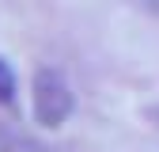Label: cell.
I'll return each instance as SVG.
<instances>
[{
    "mask_svg": "<svg viewBox=\"0 0 159 152\" xmlns=\"http://www.w3.org/2000/svg\"><path fill=\"white\" fill-rule=\"evenodd\" d=\"M0 152H46V148L34 145L27 133H19V129H11V126L0 122Z\"/></svg>",
    "mask_w": 159,
    "mask_h": 152,
    "instance_id": "7a4b0ae2",
    "label": "cell"
},
{
    "mask_svg": "<svg viewBox=\"0 0 159 152\" xmlns=\"http://www.w3.org/2000/svg\"><path fill=\"white\" fill-rule=\"evenodd\" d=\"M144 4H148V8H155V12H159V0H144Z\"/></svg>",
    "mask_w": 159,
    "mask_h": 152,
    "instance_id": "277c9868",
    "label": "cell"
},
{
    "mask_svg": "<svg viewBox=\"0 0 159 152\" xmlns=\"http://www.w3.org/2000/svg\"><path fill=\"white\" fill-rule=\"evenodd\" d=\"M15 99V72L8 69V61L0 57V103H11Z\"/></svg>",
    "mask_w": 159,
    "mask_h": 152,
    "instance_id": "3957f363",
    "label": "cell"
},
{
    "mask_svg": "<svg viewBox=\"0 0 159 152\" xmlns=\"http://www.w3.org/2000/svg\"><path fill=\"white\" fill-rule=\"evenodd\" d=\"M72 107H76V99H72L68 80L57 69H38L34 72V118L49 129H57L72 114Z\"/></svg>",
    "mask_w": 159,
    "mask_h": 152,
    "instance_id": "6da1fadb",
    "label": "cell"
}]
</instances>
